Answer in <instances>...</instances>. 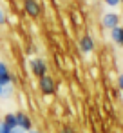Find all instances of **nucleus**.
Masks as SVG:
<instances>
[{
  "label": "nucleus",
  "mask_w": 123,
  "mask_h": 133,
  "mask_svg": "<svg viewBox=\"0 0 123 133\" xmlns=\"http://www.w3.org/2000/svg\"><path fill=\"white\" fill-rule=\"evenodd\" d=\"M13 133H27V131H24V129H20V128H15Z\"/></svg>",
  "instance_id": "16"
},
{
  "label": "nucleus",
  "mask_w": 123,
  "mask_h": 133,
  "mask_svg": "<svg viewBox=\"0 0 123 133\" xmlns=\"http://www.w3.org/2000/svg\"><path fill=\"white\" fill-rule=\"evenodd\" d=\"M60 133H74V129L72 128H69V126H65V128H62V131Z\"/></svg>",
  "instance_id": "14"
},
{
  "label": "nucleus",
  "mask_w": 123,
  "mask_h": 133,
  "mask_svg": "<svg viewBox=\"0 0 123 133\" xmlns=\"http://www.w3.org/2000/svg\"><path fill=\"white\" fill-rule=\"evenodd\" d=\"M110 38L118 46H123V26H116L114 29H110Z\"/></svg>",
  "instance_id": "8"
},
{
  "label": "nucleus",
  "mask_w": 123,
  "mask_h": 133,
  "mask_svg": "<svg viewBox=\"0 0 123 133\" xmlns=\"http://www.w3.org/2000/svg\"><path fill=\"white\" fill-rule=\"evenodd\" d=\"M11 95H13V84L4 86V88H2V97H4V98H7V97H11Z\"/></svg>",
  "instance_id": "10"
},
{
  "label": "nucleus",
  "mask_w": 123,
  "mask_h": 133,
  "mask_svg": "<svg viewBox=\"0 0 123 133\" xmlns=\"http://www.w3.org/2000/svg\"><path fill=\"white\" fill-rule=\"evenodd\" d=\"M17 126H18L20 129H24V131H31V129H33V120H31V117H29L27 113L18 111V113H17Z\"/></svg>",
  "instance_id": "4"
},
{
  "label": "nucleus",
  "mask_w": 123,
  "mask_h": 133,
  "mask_svg": "<svg viewBox=\"0 0 123 133\" xmlns=\"http://www.w3.org/2000/svg\"><path fill=\"white\" fill-rule=\"evenodd\" d=\"M2 88H4V86H0V97H2Z\"/></svg>",
  "instance_id": "18"
},
{
  "label": "nucleus",
  "mask_w": 123,
  "mask_h": 133,
  "mask_svg": "<svg viewBox=\"0 0 123 133\" xmlns=\"http://www.w3.org/2000/svg\"><path fill=\"white\" fill-rule=\"evenodd\" d=\"M15 78L13 75L9 73V68L6 62H0V86H7V84H13Z\"/></svg>",
  "instance_id": "6"
},
{
  "label": "nucleus",
  "mask_w": 123,
  "mask_h": 133,
  "mask_svg": "<svg viewBox=\"0 0 123 133\" xmlns=\"http://www.w3.org/2000/svg\"><path fill=\"white\" fill-rule=\"evenodd\" d=\"M105 4H107L109 8H116V6L121 4V0H105Z\"/></svg>",
  "instance_id": "13"
},
{
  "label": "nucleus",
  "mask_w": 123,
  "mask_h": 133,
  "mask_svg": "<svg viewBox=\"0 0 123 133\" xmlns=\"http://www.w3.org/2000/svg\"><path fill=\"white\" fill-rule=\"evenodd\" d=\"M118 86H119V89L123 91V73L119 75V78H118Z\"/></svg>",
  "instance_id": "15"
},
{
  "label": "nucleus",
  "mask_w": 123,
  "mask_h": 133,
  "mask_svg": "<svg viewBox=\"0 0 123 133\" xmlns=\"http://www.w3.org/2000/svg\"><path fill=\"white\" fill-rule=\"evenodd\" d=\"M101 26H103L105 29H114L116 26H119V15L114 13V11L105 13L103 18H101Z\"/></svg>",
  "instance_id": "3"
},
{
  "label": "nucleus",
  "mask_w": 123,
  "mask_h": 133,
  "mask_svg": "<svg viewBox=\"0 0 123 133\" xmlns=\"http://www.w3.org/2000/svg\"><path fill=\"white\" fill-rule=\"evenodd\" d=\"M0 133H13V129L7 128V126L4 124V120H0Z\"/></svg>",
  "instance_id": "11"
},
{
  "label": "nucleus",
  "mask_w": 123,
  "mask_h": 133,
  "mask_svg": "<svg viewBox=\"0 0 123 133\" xmlns=\"http://www.w3.org/2000/svg\"><path fill=\"white\" fill-rule=\"evenodd\" d=\"M7 22V17H6V11L2 9V8H0V26H4Z\"/></svg>",
  "instance_id": "12"
},
{
  "label": "nucleus",
  "mask_w": 123,
  "mask_h": 133,
  "mask_svg": "<svg viewBox=\"0 0 123 133\" xmlns=\"http://www.w3.org/2000/svg\"><path fill=\"white\" fill-rule=\"evenodd\" d=\"M38 88H40V91L44 93V95H54V91H56V84H54V78L53 77H49V75H45V77H42V78H38Z\"/></svg>",
  "instance_id": "2"
},
{
  "label": "nucleus",
  "mask_w": 123,
  "mask_h": 133,
  "mask_svg": "<svg viewBox=\"0 0 123 133\" xmlns=\"http://www.w3.org/2000/svg\"><path fill=\"white\" fill-rule=\"evenodd\" d=\"M2 120H4V124H6L7 128H11V129L18 128V126H17V113H6Z\"/></svg>",
  "instance_id": "9"
},
{
  "label": "nucleus",
  "mask_w": 123,
  "mask_h": 133,
  "mask_svg": "<svg viewBox=\"0 0 123 133\" xmlns=\"http://www.w3.org/2000/svg\"><path fill=\"white\" fill-rule=\"evenodd\" d=\"M27 133H40V131H36V129H31V131H27Z\"/></svg>",
  "instance_id": "17"
},
{
  "label": "nucleus",
  "mask_w": 123,
  "mask_h": 133,
  "mask_svg": "<svg viewBox=\"0 0 123 133\" xmlns=\"http://www.w3.org/2000/svg\"><path fill=\"white\" fill-rule=\"evenodd\" d=\"M24 11L31 17V18H38L40 17V4L36 0H24Z\"/></svg>",
  "instance_id": "5"
},
{
  "label": "nucleus",
  "mask_w": 123,
  "mask_h": 133,
  "mask_svg": "<svg viewBox=\"0 0 123 133\" xmlns=\"http://www.w3.org/2000/svg\"><path fill=\"white\" fill-rule=\"evenodd\" d=\"M29 68H31V73L36 77V78H42V77H45L47 75V62L44 60V58H40V57H36V58H33L31 62H29Z\"/></svg>",
  "instance_id": "1"
},
{
  "label": "nucleus",
  "mask_w": 123,
  "mask_h": 133,
  "mask_svg": "<svg viewBox=\"0 0 123 133\" xmlns=\"http://www.w3.org/2000/svg\"><path fill=\"white\" fill-rule=\"evenodd\" d=\"M92 49H94V40H92V37L83 35V37L80 38V51H83V53H91Z\"/></svg>",
  "instance_id": "7"
},
{
  "label": "nucleus",
  "mask_w": 123,
  "mask_h": 133,
  "mask_svg": "<svg viewBox=\"0 0 123 133\" xmlns=\"http://www.w3.org/2000/svg\"><path fill=\"white\" fill-rule=\"evenodd\" d=\"M121 4H123V0H121Z\"/></svg>",
  "instance_id": "19"
}]
</instances>
